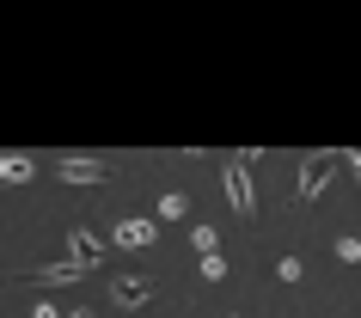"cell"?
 Segmentation results:
<instances>
[{
  "instance_id": "obj_1",
  "label": "cell",
  "mask_w": 361,
  "mask_h": 318,
  "mask_svg": "<svg viewBox=\"0 0 361 318\" xmlns=\"http://www.w3.org/2000/svg\"><path fill=\"white\" fill-rule=\"evenodd\" d=\"M251 166H257V153H227V166H221V184H227V202L239 221L257 214V184H251Z\"/></svg>"
},
{
  "instance_id": "obj_2",
  "label": "cell",
  "mask_w": 361,
  "mask_h": 318,
  "mask_svg": "<svg viewBox=\"0 0 361 318\" xmlns=\"http://www.w3.org/2000/svg\"><path fill=\"white\" fill-rule=\"evenodd\" d=\"M331 171H337V153H312V159L300 166V184H294V196H300V202H312V196L331 184Z\"/></svg>"
},
{
  "instance_id": "obj_3",
  "label": "cell",
  "mask_w": 361,
  "mask_h": 318,
  "mask_svg": "<svg viewBox=\"0 0 361 318\" xmlns=\"http://www.w3.org/2000/svg\"><path fill=\"white\" fill-rule=\"evenodd\" d=\"M86 276V263H74V257H61V263H37V269H25V281L31 288H68V281H80Z\"/></svg>"
},
{
  "instance_id": "obj_4",
  "label": "cell",
  "mask_w": 361,
  "mask_h": 318,
  "mask_svg": "<svg viewBox=\"0 0 361 318\" xmlns=\"http://www.w3.org/2000/svg\"><path fill=\"white\" fill-rule=\"evenodd\" d=\"M111 300L123 306V312H141V306L153 300V276H116L111 281Z\"/></svg>"
},
{
  "instance_id": "obj_5",
  "label": "cell",
  "mask_w": 361,
  "mask_h": 318,
  "mask_svg": "<svg viewBox=\"0 0 361 318\" xmlns=\"http://www.w3.org/2000/svg\"><path fill=\"white\" fill-rule=\"evenodd\" d=\"M68 251H74V263H86V269L104 263V239H98L92 226H68Z\"/></svg>"
},
{
  "instance_id": "obj_6",
  "label": "cell",
  "mask_w": 361,
  "mask_h": 318,
  "mask_svg": "<svg viewBox=\"0 0 361 318\" xmlns=\"http://www.w3.org/2000/svg\"><path fill=\"white\" fill-rule=\"evenodd\" d=\"M61 184H111V166L104 159H61Z\"/></svg>"
},
{
  "instance_id": "obj_7",
  "label": "cell",
  "mask_w": 361,
  "mask_h": 318,
  "mask_svg": "<svg viewBox=\"0 0 361 318\" xmlns=\"http://www.w3.org/2000/svg\"><path fill=\"white\" fill-rule=\"evenodd\" d=\"M153 233H159V226H153V221H135V214H123V221L111 226V239H116V245H129V251H147Z\"/></svg>"
},
{
  "instance_id": "obj_8",
  "label": "cell",
  "mask_w": 361,
  "mask_h": 318,
  "mask_svg": "<svg viewBox=\"0 0 361 318\" xmlns=\"http://www.w3.org/2000/svg\"><path fill=\"white\" fill-rule=\"evenodd\" d=\"M31 178H37V166L25 153H0V184H31Z\"/></svg>"
},
{
  "instance_id": "obj_9",
  "label": "cell",
  "mask_w": 361,
  "mask_h": 318,
  "mask_svg": "<svg viewBox=\"0 0 361 318\" xmlns=\"http://www.w3.org/2000/svg\"><path fill=\"white\" fill-rule=\"evenodd\" d=\"M184 214H190V196H184V190H166V196L153 202V226L159 221H184Z\"/></svg>"
},
{
  "instance_id": "obj_10",
  "label": "cell",
  "mask_w": 361,
  "mask_h": 318,
  "mask_svg": "<svg viewBox=\"0 0 361 318\" xmlns=\"http://www.w3.org/2000/svg\"><path fill=\"white\" fill-rule=\"evenodd\" d=\"M190 245L202 251V257H214V251H221V233H214L209 221H196V226H190Z\"/></svg>"
},
{
  "instance_id": "obj_11",
  "label": "cell",
  "mask_w": 361,
  "mask_h": 318,
  "mask_svg": "<svg viewBox=\"0 0 361 318\" xmlns=\"http://www.w3.org/2000/svg\"><path fill=\"white\" fill-rule=\"evenodd\" d=\"M276 276H282V281H288V288H294V281H300V276H306V263H300V257H294V251H282V257H276Z\"/></svg>"
},
{
  "instance_id": "obj_12",
  "label": "cell",
  "mask_w": 361,
  "mask_h": 318,
  "mask_svg": "<svg viewBox=\"0 0 361 318\" xmlns=\"http://www.w3.org/2000/svg\"><path fill=\"white\" fill-rule=\"evenodd\" d=\"M337 263H361V239H355V233H343V239H337Z\"/></svg>"
},
{
  "instance_id": "obj_13",
  "label": "cell",
  "mask_w": 361,
  "mask_h": 318,
  "mask_svg": "<svg viewBox=\"0 0 361 318\" xmlns=\"http://www.w3.org/2000/svg\"><path fill=\"white\" fill-rule=\"evenodd\" d=\"M202 276H209V281H227V257H221V251H214V257H202Z\"/></svg>"
},
{
  "instance_id": "obj_14",
  "label": "cell",
  "mask_w": 361,
  "mask_h": 318,
  "mask_svg": "<svg viewBox=\"0 0 361 318\" xmlns=\"http://www.w3.org/2000/svg\"><path fill=\"white\" fill-rule=\"evenodd\" d=\"M31 318H61V312H56V300H31Z\"/></svg>"
},
{
  "instance_id": "obj_15",
  "label": "cell",
  "mask_w": 361,
  "mask_h": 318,
  "mask_svg": "<svg viewBox=\"0 0 361 318\" xmlns=\"http://www.w3.org/2000/svg\"><path fill=\"white\" fill-rule=\"evenodd\" d=\"M349 166H355V178H361V147H355V153H349Z\"/></svg>"
},
{
  "instance_id": "obj_16",
  "label": "cell",
  "mask_w": 361,
  "mask_h": 318,
  "mask_svg": "<svg viewBox=\"0 0 361 318\" xmlns=\"http://www.w3.org/2000/svg\"><path fill=\"white\" fill-rule=\"evenodd\" d=\"M68 318H92V312H86V306H80V312H68Z\"/></svg>"
}]
</instances>
